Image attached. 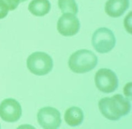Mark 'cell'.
I'll return each instance as SVG.
<instances>
[{"label":"cell","mask_w":132,"mask_h":129,"mask_svg":"<svg viewBox=\"0 0 132 129\" xmlns=\"http://www.w3.org/2000/svg\"><path fill=\"white\" fill-rule=\"evenodd\" d=\"M131 82L128 83L124 88V94L127 97H130L131 95Z\"/></svg>","instance_id":"obj_16"},{"label":"cell","mask_w":132,"mask_h":129,"mask_svg":"<svg viewBox=\"0 0 132 129\" xmlns=\"http://www.w3.org/2000/svg\"><path fill=\"white\" fill-rule=\"evenodd\" d=\"M27 67L32 73L37 76L48 74L53 69V62L49 55L43 52H35L27 60Z\"/></svg>","instance_id":"obj_3"},{"label":"cell","mask_w":132,"mask_h":129,"mask_svg":"<svg viewBox=\"0 0 132 129\" xmlns=\"http://www.w3.org/2000/svg\"><path fill=\"white\" fill-rule=\"evenodd\" d=\"M0 128H1V125H0Z\"/></svg>","instance_id":"obj_18"},{"label":"cell","mask_w":132,"mask_h":129,"mask_svg":"<svg viewBox=\"0 0 132 129\" xmlns=\"http://www.w3.org/2000/svg\"><path fill=\"white\" fill-rule=\"evenodd\" d=\"M116 39L113 32L107 28L101 27L94 32L92 43L98 52L105 54L114 47Z\"/></svg>","instance_id":"obj_4"},{"label":"cell","mask_w":132,"mask_h":129,"mask_svg":"<svg viewBox=\"0 0 132 129\" xmlns=\"http://www.w3.org/2000/svg\"><path fill=\"white\" fill-rule=\"evenodd\" d=\"M95 84L102 93L109 94L114 92L118 86V80L116 73L108 69H101L94 77Z\"/></svg>","instance_id":"obj_5"},{"label":"cell","mask_w":132,"mask_h":129,"mask_svg":"<svg viewBox=\"0 0 132 129\" xmlns=\"http://www.w3.org/2000/svg\"><path fill=\"white\" fill-rule=\"evenodd\" d=\"M129 6V0H108L104 10L109 16L117 18L122 16Z\"/></svg>","instance_id":"obj_9"},{"label":"cell","mask_w":132,"mask_h":129,"mask_svg":"<svg viewBox=\"0 0 132 129\" xmlns=\"http://www.w3.org/2000/svg\"><path fill=\"white\" fill-rule=\"evenodd\" d=\"M98 106L103 116L112 121L118 120L127 115L130 110L129 101L120 94L101 99Z\"/></svg>","instance_id":"obj_1"},{"label":"cell","mask_w":132,"mask_h":129,"mask_svg":"<svg viewBox=\"0 0 132 129\" xmlns=\"http://www.w3.org/2000/svg\"><path fill=\"white\" fill-rule=\"evenodd\" d=\"M58 32L63 36H73L78 32L80 22L75 14L71 13H63L57 24Z\"/></svg>","instance_id":"obj_8"},{"label":"cell","mask_w":132,"mask_h":129,"mask_svg":"<svg viewBox=\"0 0 132 129\" xmlns=\"http://www.w3.org/2000/svg\"><path fill=\"white\" fill-rule=\"evenodd\" d=\"M51 7L49 0H32L29 3L28 9L34 16L42 17L48 13Z\"/></svg>","instance_id":"obj_11"},{"label":"cell","mask_w":132,"mask_h":129,"mask_svg":"<svg viewBox=\"0 0 132 129\" xmlns=\"http://www.w3.org/2000/svg\"><path fill=\"white\" fill-rule=\"evenodd\" d=\"M9 9L1 0H0V20L5 18L9 13Z\"/></svg>","instance_id":"obj_15"},{"label":"cell","mask_w":132,"mask_h":129,"mask_svg":"<svg viewBox=\"0 0 132 129\" xmlns=\"http://www.w3.org/2000/svg\"><path fill=\"white\" fill-rule=\"evenodd\" d=\"M22 112L20 103L13 98H6L0 104V117L6 122H16L21 117Z\"/></svg>","instance_id":"obj_7"},{"label":"cell","mask_w":132,"mask_h":129,"mask_svg":"<svg viewBox=\"0 0 132 129\" xmlns=\"http://www.w3.org/2000/svg\"><path fill=\"white\" fill-rule=\"evenodd\" d=\"M98 57L92 51L82 49L72 54L68 60L71 70L77 73H84L91 71L97 66Z\"/></svg>","instance_id":"obj_2"},{"label":"cell","mask_w":132,"mask_h":129,"mask_svg":"<svg viewBox=\"0 0 132 129\" xmlns=\"http://www.w3.org/2000/svg\"><path fill=\"white\" fill-rule=\"evenodd\" d=\"M64 119L65 123L71 126L80 125L84 119L83 112L78 107L72 106L68 108L64 113Z\"/></svg>","instance_id":"obj_10"},{"label":"cell","mask_w":132,"mask_h":129,"mask_svg":"<svg viewBox=\"0 0 132 129\" xmlns=\"http://www.w3.org/2000/svg\"><path fill=\"white\" fill-rule=\"evenodd\" d=\"M58 5L63 13H71L76 14L78 12V7L75 0H58Z\"/></svg>","instance_id":"obj_12"},{"label":"cell","mask_w":132,"mask_h":129,"mask_svg":"<svg viewBox=\"0 0 132 129\" xmlns=\"http://www.w3.org/2000/svg\"><path fill=\"white\" fill-rule=\"evenodd\" d=\"M38 123L45 129H56L61 124L60 111L52 107H44L37 113Z\"/></svg>","instance_id":"obj_6"},{"label":"cell","mask_w":132,"mask_h":129,"mask_svg":"<svg viewBox=\"0 0 132 129\" xmlns=\"http://www.w3.org/2000/svg\"><path fill=\"white\" fill-rule=\"evenodd\" d=\"M131 12L128 13L124 21V27L126 28L127 32L131 34Z\"/></svg>","instance_id":"obj_14"},{"label":"cell","mask_w":132,"mask_h":129,"mask_svg":"<svg viewBox=\"0 0 132 129\" xmlns=\"http://www.w3.org/2000/svg\"><path fill=\"white\" fill-rule=\"evenodd\" d=\"M27 0H20V2H25Z\"/></svg>","instance_id":"obj_17"},{"label":"cell","mask_w":132,"mask_h":129,"mask_svg":"<svg viewBox=\"0 0 132 129\" xmlns=\"http://www.w3.org/2000/svg\"><path fill=\"white\" fill-rule=\"evenodd\" d=\"M8 7L9 11H13L17 9L20 3V0H1Z\"/></svg>","instance_id":"obj_13"}]
</instances>
